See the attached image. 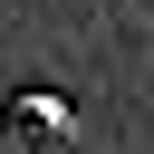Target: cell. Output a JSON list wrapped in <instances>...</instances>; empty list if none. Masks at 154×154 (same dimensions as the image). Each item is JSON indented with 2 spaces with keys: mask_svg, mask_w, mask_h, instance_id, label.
<instances>
[{
  "mask_svg": "<svg viewBox=\"0 0 154 154\" xmlns=\"http://www.w3.org/2000/svg\"><path fill=\"white\" fill-rule=\"evenodd\" d=\"M10 135H58V144H67L77 116H67V96H19V106H10Z\"/></svg>",
  "mask_w": 154,
  "mask_h": 154,
  "instance_id": "cell-1",
  "label": "cell"
}]
</instances>
